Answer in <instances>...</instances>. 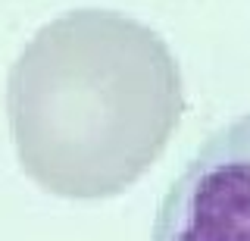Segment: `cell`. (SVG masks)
Returning a JSON list of instances; mask_svg holds the SVG:
<instances>
[{"instance_id":"6da1fadb","label":"cell","mask_w":250,"mask_h":241,"mask_svg":"<svg viewBox=\"0 0 250 241\" xmlns=\"http://www.w3.org/2000/svg\"><path fill=\"white\" fill-rule=\"evenodd\" d=\"M153 241H250V113L194 153L163 200Z\"/></svg>"}]
</instances>
